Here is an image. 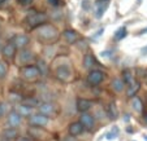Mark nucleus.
<instances>
[{"instance_id":"obj_35","label":"nucleus","mask_w":147,"mask_h":141,"mask_svg":"<svg viewBox=\"0 0 147 141\" xmlns=\"http://www.w3.org/2000/svg\"><path fill=\"white\" fill-rule=\"evenodd\" d=\"M146 33H147V29H143V30L139 31V35H143V34H146Z\"/></svg>"},{"instance_id":"obj_29","label":"nucleus","mask_w":147,"mask_h":141,"mask_svg":"<svg viewBox=\"0 0 147 141\" xmlns=\"http://www.w3.org/2000/svg\"><path fill=\"white\" fill-rule=\"evenodd\" d=\"M47 3L53 8H57V7H60L63 4V0H47Z\"/></svg>"},{"instance_id":"obj_7","label":"nucleus","mask_w":147,"mask_h":141,"mask_svg":"<svg viewBox=\"0 0 147 141\" xmlns=\"http://www.w3.org/2000/svg\"><path fill=\"white\" fill-rule=\"evenodd\" d=\"M104 79V72L102 70H91L90 74L87 75V82H89L91 86H98L100 84Z\"/></svg>"},{"instance_id":"obj_13","label":"nucleus","mask_w":147,"mask_h":141,"mask_svg":"<svg viewBox=\"0 0 147 141\" xmlns=\"http://www.w3.org/2000/svg\"><path fill=\"white\" fill-rule=\"evenodd\" d=\"M83 130H85V127L82 126V123L81 122H74V123H72V124L69 126V135H72V136H78V135H81V133L83 132Z\"/></svg>"},{"instance_id":"obj_15","label":"nucleus","mask_w":147,"mask_h":141,"mask_svg":"<svg viewBox=\"0 0 147 141\" xmlns=\"http://www.w3.org/2000/svg\"><path fill=\"white\" fill-rule=\"evenodd\" d=\"M16 111L21 116H29V118H30V116L33 115V108H29V106L24 105V104H20L16 108Z\"/></svg>"},{"instance_id":"obj_26","label":"nucleus","mask_w":147,"mask_h":141,"mask_svg":"<svg viewBox=\"0 0 147 141\" xmlns=\"http://www.w3.org/2000/svg\"><path fill=\"white\" fill-rule=\"evenodd\" d=\"M7 71H8V67H7V64L3 61H0V79H3L7 75Z\"/></svg>"},{"instance_id":"obj_30","label":"nucleus","mask_w":147,"mask_h":141,"mask_svg":"<svg viewBox=\"0 0 147 141\" xmlns=\"http://www.w3.org/2000/svg\"><path fill=\"white\" fill-rule=\"evenodd\" d=\"M116 136H117V132H115V130L112 131V132L107 133V138H108V140H113V138H116Z\"/></svg>"},{"instance_id":"obj_28","label":"nucleus","mask_w":147,"mask_h":141,"mask_svg":"<svg viewBox=\"0 0 147 141\" xmlns=\"http://www.w3.org/2000/svg\"><path fill=\"white\" fill-rule=\"evenodd\" d=\"M38 69H39V71H40V74L42 75H46L47 74V66H46V64L43 61H38Z\"/></svg>"},{"instance_id":"obj_23","label":"nucleus","mask_w":147,"mask_h":141,"mask_svg":"<svg viewBox=\"0 0 147 141\" xmlns=\"http://www.w3.org/2000/svg\"><path fill=\"white\" fill-rule=\"evenodd\" d=\"M134 82H136V79H134V75L131 74V71L130 70H125L124 71V83L130 86V84H133Z\"/></svg>"},{"instance_id":"obj_11","label":"nucleus","mask_w":147,"mask_h":141,"mask_svg":"<svg viewBox=\"0 0 147 141\" xmlns=\"http://www.w3.org/2000/svg\"><path fill=\"white\" fill-rule=\"evenodd\" d=\"M91 106H92V102L90 100H86V98L77 100V110L81 111V113H87V110H89Z\"/></svg>"},{"instance_id":"obj_17","label":"nucleus","mask_w":147,"mask_h":141,"mask_svg":"<svg viewBox=\"0 0 147 141\" xmlns=\"http://www.w3.org/2000/svg\"><path fill=\"white\" fill-rule=\"evenodd\" d=\"M131 108H133V110L136 113H141L143 110V104H142L139 97H133L131 98Z\"/></svg>"},{"instance_id":"obj_9","label":"nucleus","mask_w":147,"mask_h":141,"mask_svg":"<svg viewBox=\"0 0 147 141\" xmlns=\"http://www.w3.org/2000/svg\"><path fill=\"white\" fill-rule=\"evenodd\" d=\"M80 122L82 123V126L86 128V130H92V127H94V124H95V119L91 114L82 113L80 116Z\"/></svg>"},{"instance_id":"obj_31","label":"nucleus","mask_w":147,"mask_h":141,"mask_svg":"<svg viewBox=\"0 0 147 141\" xmlns=\"http://www.w3.org/2000/svg\"><path fill=\"white\" fill-rule=\"evenodd\" d=\"M21 5H24V7H26V5H30L31 3H33V0H17Z\"/></svg>"},{"instance_id":"obj_4","label":"nucleus","mask_w":147,"mask_h":141,"mask_svg":"<svg viewBox=\"0 0 147 141\" xmlns=\"http://www.w3.org/2000/svg\"><path fill=\"white\" fill-rule=\"evenodd\" d=\"M35 60V56H34V53L31 52L30 49H21L18 53V64L22 65V66H28L29 64H31V62Z\"/></svg>"},{"instance_id":"obj_32","label":"nucleus","mask_w":147,"mask_h":141,"mask_svg":"<svg viewBox=\"0 0 147 141\" xmlns=\"http://www.w3.org/2000/svg\"><path fill=\"white\" fill-rule=\"evenodd\" d=\"M63 141H77V138H76L74 136L69 135V136H67V137H64V138H63Z\"/></svg>"},{"instance_id":"obj_16","label":"nucleus","mask_w":147,"mask_h":141,"mask_svg":"<svg viewBox=\"0 0 147 141\" xmlns=\"http://www.w3.org/2000/svg\"><path fill=\"white\" fill-rule=\"evenodd\" d=\"M63 36H64L65 40H67L69 44L76 43L77 42V39H78V34L76 33L74 30H65L64 33H63Z\"/></svg>"},{"instance_id":"obj_3","label":"nucleus","mask_w":147,"mask_h":141,"mask_svg":"<svg viewBox=\"0 0 147 141\" xmlns=\"http://www.w3.org/2000/svg\"><path fill=\"white\" fill-rule=\"evenodd\" d=\"M20 75L24 78L28 82H34V80L38 79V76L40 75L38 66H34V65H28V66H22L20 69Z\"/></svg>"},{"instance_id":"obj_10","label":"nucleus","mask_w":147,"mask_h":141,"mask_svg":"<svg viewBox=\"0 0 147 141\" xmlns=\"http://www.w3.org/2000/svg\"><path fill=\"white\" fill-rule=\"evenodd\" d=\"M11 43H13L16 48H20V49H25V47L29 44V38L26 35L20 34V35L13 36V39H12Z\"/></svg>"},{"instance_id":"obj_5","label":"nucleus","mask_w":147,"mask_h":141,"mask_svg":"<svg viewBox=\"0 0 147 141\" xmlns=\"http://www.w3.org/2000/svg\"><path fill=\"white\" fill-rule=\"evenodd\" d=\"M29 122H30L31 126H36V127H45V126L48 124L50 119H48L47 115L42 113H36V114H33V115L29 118Z\"/></svg>"},{"instance_id":"obj_24","label":"nucleus","mask_w":147,"mask_h":141,"mask_svg":"<svg viewBox=\"0 0 147 141\" xmlns=\"http://www.w3.org/2000/svg\"><path fill=\"white\" fill-rule=\"evenodd\" d=\"M126 35H128V31H126V29H125V27H121V29H119V30L115 33L113 39L119 42V40H122V39H124Z\"/></svg>"},{"instance_id":"obj_2","label":"nucleus","mask_w":147,"mask_h":141,"mask_svg":"<svg viewBox=\"0 0 147 141\" xmlns=\"http://www.w3.org/2000/svg\"><path fill=\"white\" fill-rule=\"evenodd\" d=\"M47 14L46 13H38V12H34V13H30L28 17H26V23H28L29 29H36L43 26V23L47 22Z\"/></svg>"},{"instance_id":"obj_18","label":"nucleus","mask_w":147,"mask_h":141,"mask_svg":"<svg viewBox=\"0 0 147 141\" xmlns=\"http://www.w3.org/2000/svg\"><path fill=\"white\" fill-rule=\"evenodd\" d=\"M17 135H18V132H17L16 128H11V127L4 130V132H3V136L5 137V140H9V141H11L12 138H16Z\"/></svg>"},{"instance_id":"obj_21","label":"nucleus","mask_w":147,"mask_h":141,"mask_svg":"<svg viewBox=\"0 0 147 141\" xmlns=\"http://www.w3.org/2000/svg\"><path fill=\"white\" fill-rule=\"evenodd\" d=\"M108 8V3L107 1H104V3H96V11H95V16L98 17V18H100V17L103 16V13L106 12V9Z\"/></svg>"},{"instance_id":"obj_1","label":"nucleus","mask_w":147,"mask_h":141,"mask_svg":"<svg viewBox=\"0 0 147 141\" xmlns=\"http://www.w3.org/2000/svg\"><path fill=\"white\" fill-rule=\"evenodd\" d=\"M36 34H38V38L40 40H43V42H52V40H56L59 36V31L52 25L40 26Z\"/></svg>"},{"instance_id":"obj_12","label":"nucleus","mask_w":147,"mask_h":141,"mask_svg":"<svg viewBox=\"0 0 147 141\" xmlns=\"http://www.w3.org/2000/svg\"><path fill=\"white\" fill-rule=\"evenodd\" d=\"M39 111L45 115H52L55 113V105L52 102H42L39 105Z\"/></svg>"},{"instance_id":"obj_22","label":"nucleus","mask_w":147,"mask_h":141,"mask_svg":"<svg viewBox=\"0 0 147 141\" xmlns=\"http://www.w3.org/2000/svg\"><path fill=\"white\" fill-rule=\"evenodd\" d=\"M139 87H141L139 82H134L133 84L128 86V96H129V97H134L137 92L139 91Z\"/></svg>"},{"instance_id":"obj_8","label":"nucleus","mask_w":147,"mask_h":141,"mask_svg":"<svg viewBox=\"0 0 147 141\" xmlns=\"http://www.w3.org/2000/svg\"><path fill=\"white\" fill-rule=\"evenodd\" d=\"M21 122H22V116L20 115L16 110L11 111L8 114V116H7V123H8V126L11 128H17L21 124Z\"/></svg>"},{"instance_id":"obj_33","label":"nucleus","mask_w":147,"mask_h":141,"mask_svg":"<svg viewBox=\"0 0 147 141\" xmlns=\"http://www.w3.org/2000/svg\"><path fill=\"white\" fill-rule=\"evenodd\" d=\"M5 113V104H0V116H3Z\"/></svg>"},{"instance_id":"obj_40","label":"nucleus","mask_w":147,"mask_h":141,"mask_svg":"<svg viewBox=\"0 0 147 141\" xmlns=\"http://www.w3.org/2000/svg\"><path fill=\"white\" fill-rule=\"evenodd\" d=\"M0 48H1V40H0Z\"/></svg>"},{"instance_id":"obj_41","label":"nucleus","mask_w":147,"mask_h":141,"mask_svg":"<svg viewBox=\"0 0 147 141\" xmlns=\"http://www.w3.org/2000/svg\"><path fill=\"white\" fill-rule=\"evenodd\" d=\"M18 141H28V140H18Z\"/></svg>"},{"instance_id":"obj_20","label":"nucleus","mask_w":147,"mask_h":141,"mask_svg":"<svg viewBox=\"0 0 147 141\" xmlns=\"http://www.w3.org/2000/svg\"><path fill=\"white\" fill-rule=\"evenodd\" d=\"M94 62H95L94 57L90 53H86L85 57H83V66H85V69H91L94 66Z\"/></svg>"},{"instance_id":"obj_37","label":"nucleus","mask_w":147,"mask_h":141,"mask_svg":"<svg viewBox=\"0 0 147 141\" xmlns=\"http://www.w3.org/2000/svg\"><path fill=\"white\" fill-rule=\"evenodd\" d=\"M5 1H7V0H0V5H3V4L5 3Z\"/></svg>"},{"instance_id":"obj_42","label":"nucleus","mask_w":147,"mask_h":141,"mask_svg":"<svg viewBox=\"0 0 147 141\" xmlns=\"http://www.w3.org/2000/svg\"><path fill=\"white\" fill-rule=\"evenodd\" d=\"M3 141H9V140H3Z\"/></svg>"},{"instance_id":"obj_6","label":"nucleus","mask_w":147,"mask_h":141,"mask_svg":"<svg viewBox=\"0 0 147 141\" xmlns=\"http://www.w3.org/2000/svg\"><path fill=\"white\" fill-rule=\"evenodd\" d=\"M56 75H57V78L60 80L68 82V80L72 79L73 72H72L70 66H68V65H61V66H59L57 69H56Z\"/></svg>"},{"instance_id":"obj_14","label":"nucleus","mask_w":147,"mask_h":141,"mask_svg":"<svg viewBox=\"0 0 147 141\" xmlns=\"http://www.w3.org/2000/svg\"><path fill=\"white\" fill-rule=\"evenodd\" d=\"M3 56L5 58H13L14 55H16V47H14L13 43H8L3 47Z\"/></svg>"},{"instance_id":"obj_25","label":"nucleus","mask_w":147,"mask_h":141,"mask_svg":"<svg viewBox=\"0 0 147 141\" xmlns=\"http://www.w3.org/2000/svg\"><path fill=\"white\" fill-rule=\"evenodd\" d=\"M107 114H108V116L111 119L117 118V110H116V108H115L113 104H109V105L107 106Z\"/></svg>"},{"instance_id":"obj_38","label":"nucleus","mask_w":147,"mask_h":141,"mask_svg":"<svg viewBox=\"0 0 147 141\" xmlns=\"http://www.w3.org/2000/svg\"><path fill=\"white\" fill-rule=\"evenodd\" d=\"M144 80H146V83H147V70H146V74H144Z\"/></svg>"},{"instance_id":"obj_19","label":"nucleus","mask_w":147,"mask_h":141,"mask_svg":"<svg viewBox=\"0 0 147 141\" xmlns=\"http://www.w3.org/2000/svg\"><path fill=\"white\" fill-rule=\"evenodd\" d=\"M124 88H125V83L122 79H115L112 82V89L115 92H122Z\"/></svg>"},{"instance_id":"obj_27","label":"nucleus","mask_w":147,"mask_h":141,"mask_svg":"<svg viewBox=\"0 0 147 141\" xmlns=\"http://www.w3.org/2000/svg\"><path fill=\"white\" fill-rule=\"evenodd\" d=\"M22 104L26 106H29V108H34V106L38 105V101H36L35 98H26L22 101Z\"/></svg>"},{"instance_id":"obj_36","label":"nucleus","mask_w":147,"mask_h":141,"mask_svg":"<svg viewBox=\"0 0 147 141\" xmlns=\"http://www.w3.org/2000/svg\"><path fill=\"white\" fill-rule=\"evenodd\" d=\"M104 1H108V0H96V3H104Z\"/></svg>"},{"instance_id":"obj_39","label":"nucleus","mask_w":147,"mask_h":141,"mask_svg":"<svg viewBox=\"0 0 147 141\" xmlns=\"http://www.w3.org/2000/svg\"><path fill=\"white\" fill-rule=\"evenodd\" d=\"M144 140H146V141H147V136H144Z\"/></svg>"},{"instance_id":"obj_34","label":"nucleus","mask_w":147,"mask_h":141,"mask_svg":"<svg viewBox=\"0 0 147 141\" xmlns=\"http://www.w3.org/2000/svg\"><path fill=\"white\" fill-rule=\"evenodd\" d=\"M142 55H143V56H146V55H147V47L142 48Z\"/></svg>"}]
</instances>
